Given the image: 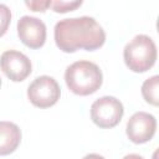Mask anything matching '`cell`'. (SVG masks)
<instances>
[{
    "label": "cell",
    "mask_w": 159,
    "mask_h": 159,
    "mask_svg": "<svg viewBox=\"0 0 159 159\" xmlns=\"http://www.w3.org/2000/svg\"><path fill=\"white\" fill-rule=\"evenodd\" d=\"M55 42L57 47L67 53L80 48L94 51L106 42L103 27L91 16L62 19L55 25Z\"/></svg>",
    "instance_id": "obj_1"
},
{
    "label": "cell",
    "mask_w": 159,
    "mask_h": 159,
    "mask_svg": "<svg viewBox=\"0 0 159 159\" xmlns=\"http://www.w3.org/2000/svg\"><path fill=\"white\" fill-rule=\"evenodd\" d=\"M65 81L68 89L75 94L89 96L102 86L103 75L94 62L80 60L66 68Z\"/></svg>",
    "instance_id": "obj_2"
},
{
    "label": "cell",
    "mask_w": 159,
    "mask_h": 159,
    "mask_svg": "<svg viewBox=\"0 0 159 159\" xmlns=\"http://www.w3.org/2000/svg\"><path fill=\"white\" fill-rule=\"evenodd\" d=\"M157 46L148 35L134 36L123 50V58L127 67L133 72H145L152 68L157 61Z\"/></svg>",
    "instance_id": "obj_3"
},
{
    "label": "cell",
    "mask_w": 159,
    "mask_h": 159,
    "mask_svg": "<svg viewBox=\"0 0 159 159\" xmlns=\"http://www.w3.org/2000/svg\"><path fill=\"white\" fill-rule=\"evenodd\" d=\"M124 114V107L113 96H103L91 106V119L99 128L116 127Z\"/></svg>",
    "instance_id": "obj_4"
},
{
    "label": "cell",
    "mask_w": 159,
    "mask_h": 159,
    "mask_svg": "<svg viewBox=\"0 0 159 159\" xmlns=\"http://www.w3.org/2000/svg\"><path fill=\"white\" fill-rule=\"evenodd\" d=\"M61 96V88L57 81L51 76H39L27 87V98L39 108H48L57 103Z\"/></svg>",
    "instance_id": "obj_5"
},
{
    "label": "cell",
    "mask_w": 159,
    "mask_h": 159,
    "mask_svg": "<svg viewBox=\"0 0 159 159\" xmlns=\"http://www.w3.org/2000/svg\"><path fill=\"white\" fill-rule=\"evenodd\" d=\"M157 129V119L153 114L147 112H135L127 122L125 133L130 142L143 144L149 142Z\"/></svg>",
    "instance_id": "obj_6"
},
{
    "label": "cell",
    "mask_w": 159,
    "mask_h": 159,
    "mask_svg": "<svg viewBox=\"0 0 159 159\" xmlns=\"http://www.w3.org/2000/svg\"><path fill=\"white\" fill-rule=\"evenodd\" d=\"M0 68L14 82L24 81L32 71L30 58L16 50H7L0 56Z\"/></svg>",
    "instance_id": "obj_7"
},
{
    "label": "cell",
    "mask_w": 159,
    "mask_h": 159,
    "mask_svg": "<svg viewBox=\"0 0 159 159\" xmlns=\"http://www.w3.org/2000/svg\"><path fill=\"white\" fill-rule=\"evenodd\" d=\"M17 35L25 46L40 48L46 41V25L39 17L24 15L17 21Z\"/></svg>",
    "instance_id": "obj_8"
},
{
    "label": "cell",
    "mask_w": 159,
    "mask_h": 159,
    "mask_svg": "<svg viewBox=\"0 0 159 159\" xmlns=\"http://www.w3.org/2000/svg\"><path fill=\"white\" fill-rule=\"evenodd\" d=\"M21 142V130L12 122H0V155L14 153Z\"/></svg>",
    "instance_id": "obj_9"
},
{
    "label": "cell",
    "mask_w": 159,
    "mask_h": 159,
    "mask_svg": "<svg viewBox=\"0 0 159 159\" xmlns=\"http://www.w3.org/2000/svg\"><path fill=\"white\" fill-rule=\"evenodd\" d=\"M158 87H159V76L154 75L150 78L145 80L142 84V96L149 104L158 106Z\"/></svg>",
    "instance_id": "obj_10"
},
{
    "label": "cell",
    "mask_w": 159,
    "mask_h": 159,
    "mask_svg": "<svg viewBox=\"0 0 159 159\" xmlns=\"http://www.w3.org/2000/svg\"><path fill=\"white\" fill-rule=\"evenodd\" d=\"M11 22V10L7 5L0 2V37L5 35Z\"/></svg>",
    "instance_id": "obj_11"
},
{
    "label": "cell",
    "mask_w": 159,
    "mask_h": 159,
    "mask_svg": "<svg viewBox=\"0 0 159 159\" xmlns=\"http://www.w3.org/2000/svg\"><path fill=\"white\" fill-rule=\"evenodd\" d=\"M82 1H65V0H56L51 2V7L53 9V11L56 12H67V11H72L76 7L81 6Z\"/></svg>",
    "instance_id": "obj_12"
},
{
    "label": "cell",
    "mask_w": 159,
    "mask_h": 159,
    "mask_svg": "<svg viewBox=\"0 0 159 159\" xmlns=\"http://www.w3.org/2000/svg\"><path fill=\"white\" fill-rule=\"evenodd\" d=\"M51 0H32V1H26L25 5L30 7L32 11H45L47 7L51 6Z\"/></svg>",
    "instance_id": "obj_13"
},
{
    "label": "cell",
    "mask_w": 159,
    "mask_h": 159,
    "mask_svg": "<svg viewBox=\"0 0 159 159\" xmlns=\"http://www.w3.org/2000/svg\"><path fill=\"white\" fill-rule=\"evenodd\" d=\"M82 159H104L102 155H99V154H96V153H91V154H87V155H84Z\"/></svg>",
    "instance_id": "obj_14"
},
{
    "label": "cell",
    "mask_w": 159,
    "mask_h": 159,
    "mask_svg": "<svg viewBox=\"0 0 159 159\" xmlns=\"http://www.w3.org/2000/svg\"><path fill=\"white\" fill-rule=\"evenodd\" d=\"M123 159H144L142 155L139 154H135V153H130V154H127Z\"/></svg>",
    "instance_id": "obj_15"
},
{
    "label": "cell",
    "mask_w": 159,
    "mask_h": 159,
    "mask_svg": "<svg viewBox=\"0 0 159 159\" xmlns=\"http://www.w3.org/2000/svg\"><path fill=\"white\" fill-rule=\"evenodd\" d=\"M0 87H1V77H0Z\"/></svg>",
    "instance_id": "obj_16"
}]
</instances>
